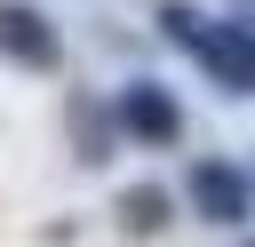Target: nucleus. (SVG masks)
Here are the masks:
<instances>
[{"label": "nucleus", "mask_w": 255, "mask_h": 247, "mask_svg": "<svg viewBox=\"0 0 255 247\" xmlns=\"http://www.w3.org/2000/svg\"><path fill=\"white\" fill-rule=\"evenodd\" d=\"M191 199H199L215 223H239V215H247V183H239L223 159H199V167H191Z\"/></svg>", "instance_id": "nucleus-1"}, {"label": "nucleus", "mask_w": 255, "mask_h": 247, "mask_svg": "<svg viewBox=\"0 0 255 247\" xmlns=\"http://www.w3.org/2000/svg\"><path fill=\"white\" fill-rule=\"evenodd\" d=\"M0 48H8V56H24V64H56V40L40 32V16H32V8H0Z\"/></svg>", "instance_id": "nucleus-2"}, {"label": "nucleus", "mask_w": 255, "mask_h": 247, "mask_svg": "<svg viewBox=\"0 0 255 247\" xmlns=\"http://www.w3.org/2000/svg\"><path fill=\"white\" fill-rule=\"evenodd\" d=\"M128 127H143V135H175V104L159 96V88H128Z\"/></svg>", "instance_id": "nucleus-3"}, {"label": "nucleus", "mask_w": 255, "mask_h": 247, "mask_svg": "<svg viewBox=\"0 0 255 247\" xmlns=\"http://www.w3.org/2000/svg\"><path fill=\"white\" fill-rule=\"evenodd\" d=\"M128 223L151 231V223H159V191H135V199H128Z\"/></svg>", "instance_id": "nucleus-4"}]
</instances>
